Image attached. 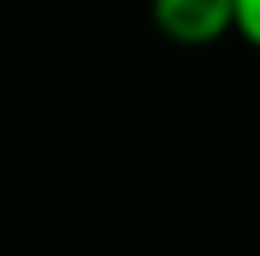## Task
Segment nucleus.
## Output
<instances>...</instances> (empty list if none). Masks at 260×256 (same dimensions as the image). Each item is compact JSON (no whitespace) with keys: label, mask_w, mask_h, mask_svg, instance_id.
<instances>
[{"label":"nucleus","mask_w":260,"mask_h":256,"mask_svg":"<svg viewBox=\"0 0 260 256\" xmlns=\"http://www.w3.org/2000/svg\"><path fill=\"white\" fill-rule=\"evenodd\" d=\"M151 23L174 46H215L233 32V0H151Z\"/></svg>","instance_id":"obj_1"},{"label":"nucleus","mask_w":260,"mask_h":256,"mask_svg":"<svg viewBox=\"0 0 260 256\" xmlns=\"http://www.w3.org/2000/svg\"><path fill=\"white\" fill-rule=\"evenodd\" d=\"M233 32L260 50V0H233Z\"/></svg>","instance_id":"obj_2"}]
</instances>
